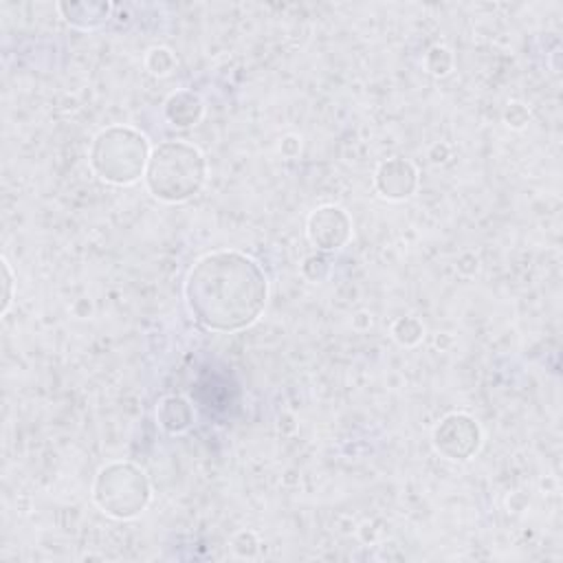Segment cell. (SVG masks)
I'll return each mask as SVG.
<instances>
[{
  "label": "cell",
  "mask_w": 563,
  "mask_h": 563,
  "mask_svg": "<svg viewBox=\"0 0 563 563\" xmlns=\"http://www.w3.org/2000/svg\"><path fill=\"white\" fill-rule=\"evenodd\" d=\"M418 185L416 167L405 158H389L376 172V187L385 198L400 200L413 194Z\"/></svg>",
  "instance_id": "cell-7"
},
{
  "label": "cell",
  "mask_w": 563,
  "mask_h": 563,
  "mask_svg": "<svg viewBox=\"0 0 563 563\" xmlns=\"http://www.w3.org/2000/svg\"><path fill=\"white\" fill-rule=\"evenodd\" d=\"M479 427L466 413L446 416L433 431V446L449 460H468L479 449Z\"/></svg>",
  "instance_id": "cell-5"
},
{
  "label": "cell",
  "mask_w": 563,
  "mask_h": 563,
  "mask_svg": "<svg viewBox=\"0 0 563 563\" xmlns=\"http://www.w3.org/2000/svg\"><path fill=\"white\" fill-rule=\"evenodd\" d=\"M266 295V273L253 257L238 251L207 253L185 277L189 312L213 332H238L255 323Z\"/></svg>",
  "instance_id": "cell-1"
},
{
  "label": "cell",
  "mask_w": 563,
  "mask_h": 563,
  "mask_svg": "<svg viewBox=\"0 0 563 563\" xmlns=\"http://www.w3.org/2000/svg\"><path fill=\"white\" fill-rule=\"evenodd\" d=\"M165 117L176 128L196 125L202 117V101L189 90H178L165 101Z\"/></svg>",
  "instance_id": "cell-8"
},
{
  "label": "cell",
  "mask_w": 563,
  "mask_h": 563,
  "mask_svg": "<svg viewBox=\"0 0 563 563\" xmlns=\"http://www.w3.org/2000/svg\"><path fill=\"white\" fill-rule=\"evenodd\" d=\"M97 506L117 519H128L139 512L150 501V484L141 468L134 464L114 462L99 471L92 488Z\"/></svg>",
  "instance_id": "cell-4"
},
{
  "label": "cell",
  "mask_w": 563,
  "mask_h": 563,
  "mask_svg": "<svg viewBox=\"0 0 563 563\" xmlns=\"http://www.w3.org/2000/svg\"><path fill=\"white\" fill-rule=\"evenodd\" d=\"M2 273H4V303H2V312H7L9 303H11V286H13V279H11V268H9V262L2 260Z\"/></svg>",
  "instance_id": "cell-11"
},
{
  "label": "cell",
  "mask_w": 563,
  "mask_h": 563,
  "mask_svg": "<svg viewBox=\"0 0 563 563\" xmlns=\"http://www.w3.org/2000/svg\"><path fill=\"white\" fill-rule=\"evenodd\" d=\"M352 233V222L347 213L339 207H319L308 218V238L321 251L341 249Z\"/></svg>",
  "instance_id": "cell-6"
},
{
  "label": "cell",
  "mask_w": 563,
  "mask_h": 563,
  "mask_svg": "<svg viewBox=\"0 0 563 563\" xmlns=\"http://www.w3.org/2000/svg\"><path fill=\"white\" fill-rule=\"evenodd\" d=\"M79 9L84 11L81 15L66 18L70 24H75V26H79V29H92V26H99L101 22H106V20H108V13H110V4H108V2H92V4L79 2Z\"/></svg>",
  "instance_id": "cell-10"
},
{
  "label": "cell",
  "mask_w": 563,
  "mask_h": 563,
  "mask_svg": "<svg viewBox=\"0 0 563 563\" xmlns=\"http://www.w3.org/2000/svg\"><path fill=\"white\" fill-rule=\"evenodd\" d=\"M207 163L198 147L185 141H167L154 147L145 167L150 194L165 202H183L200 191Z\"/></svg>",
  "instance_id": "cell-2"
},
{
  "label": "cell",
  "mask_w": 563,
  "mask_h": 563,
  "mask_svg": "<svg viewBox=\"0 0 563 563\" xmlns=\"http://www.w3.org/2000/svg\"><path fill=\"white\" fill-rule=\"evenodd\" d=\"M156 416H158V422L165 431L180 433L191 424L194 411H191V405L185 398L169 396V398L161 400V405L156 409Z\"/></svg>",
  "instance_id": "cell-9"
},
{
  "label": "cell",
  "mask_w": 563,
  "mask_h": 563,
  "mask_svg": "<svg viewBox=\"0 0 563 563\" xmlns=\"http://www.w3.org/2000/svg\"><path fill=\"white\" fill-rule=\"evenodd\" d=\"M147 139L125 125L101 130L90 147V165L95 174L112 185H130L139 180L147 167Z\"/></svg>",
  "instance_id": "cell-3"
}]
</instances>
